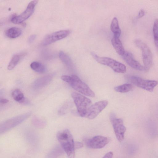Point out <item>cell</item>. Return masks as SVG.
<instances>
[{
  "instance_id": "obj_1",
  "label": "cell",
  "mask_w": 158,
  "mask_h": 158,
  "mask_svg": "<svg viewBox=\"0 0 158 158\" xmlns=\"http://www.w3.org/2000/svg\"><path fill=\"white\" fill-rule=\"evenodd\" d=\"M61 78L77 92L89 97L93 98L95 97L94 92L77 75H63L61 77Z\"/></svg>"
},
{
  "instance_id": "obj_2",
  "label": "cell",
  "mask_w": 158,
  "mask_h": 158,
  "mask_svg": "<svg viewBox=\"0 0 158 158\" xmlns=\"http://www.w3.org/2000/svg\"><path fill=\"white\" fill-rule=\"evenodd\" d=\"M57 139L69 158H74L75 143L73 136L68 129L59 132Z\"/></svg>"
},
{
  "instance_id": "obj_3",
  "label": "cell",
  "mask_w": 158,
  "mask_h": 158,
  "mask_svg": "<svg viewBox=\"0 0 158 158\" xmlns=\"http://www.w3.org/2000/svg\"><path fill=\"white\" fill-rule=\"evenodd\" d=\"M91 54L98 63L109 66L115 72L124 73L126 71V66L121 63L109 57L99 56L94 52H91Z\"/></svg>"
},
{
  "instance_id": "obj_4",
  "label": "cell",
  "mask_w": 158,
  "mask_h": 158,
  "mask_svg": "<svg viewBox=\"0 0 158 158\" xmlns=\"http://www.w3.org/2000/svg\"><path fill=\"white\" fill-rule=\"evenodd\" d=\"M71 95L79 114L82 117H85L92 103L91 100L77 92L72 93Z\"/></svg>"
},
{
  "instance_id": "obj_5",
  "label": "cell",
  "mask_w": 158,
  "mask_h": 158,
  "mask_svg": "<svg viewBox=\"0 0 158 158\" xmlns=\"http://www.w3.org/2000/svg\"><path fill=\"white\" fill-rule=\"evenodd\" d=\"M31 112L13 117L1 123L0 131L1 134L3 133L22 123L31 115Z\"/></svg>"
},
{
  "instance_id": "obj_6",
  "label": "cell",
  "mask_w": 158,
  "mask_h": 158,
  "mask_svg": "<svg viewBox=\"0 0 158 158\" xmlns=\"http://www.w3.org/2000/svg\"><path fill=\"white\" fill-rule=\"evenodd\" d=\"M135 43L136 46L141 50L145 69L148 71L151 68L152 63V55L151 51L147 44L140 40H135Z\"/></svg>"
},
{
  "instance_id": "obj_7",
  "label": "cell",
  "mask_w": 158,
  "mask_h": 158,
  "mask_svg": "<svg viewBox=\"0 0 158 158\" xmlns=\"http://www.w3.org/2000/svg\"><path fill=\"white\" fill-rule=\"evenodd\" d=\"M129 79L136 86L150 92H153L155 87L158 84L157 81L145 80L136 76H130Z\"/></svg>"
},
{
  "instance_id": "obj_8",
  "label": "cell",
  "mask_w": 158,
  "mask_h": 158,
  "mask_svg": "<svg viewBox=\"0 0 158 158\" xmlns=\"http://www.w3.org/2000/svg\"><path fill=\"white\" fill-rule=\"evenodd\" d=\"M110 119L116 137L119 142L122 141L124 139V135L126 128L123 124V120L120 118H117L112 114L110 116Z\"/></svg>"
},
{
  "instance_id": "obj_9",
  "label": "cell",
  "mask_w": 158,
  "mask_h": 158,
  "mask_svg": "<svg viewBox=\"0 0 158 158\" xmlns=\"http://www.w3.org/2000/svg\"><path fill=\"white\" fill-rule=\"evenodd\" d=\"M37 0L30 2L28 4L25 10L20 15L14 16L11 19V21L14 24H19L27 19L32 14L34 9L38 2Z\"/></svg>"
},
{
  "instance_id": "obj_10",
  "label": "cell",
  "mask_w": 158,
  "mask_h": 158,
  "mask_svg": "<svg viewBox=\"0 0 158 158\" xmlns=\"http://www.w3.org/2000/svg\"><path fill=\"white\" fill-rule=\"evenodd\" d=\"M108 104V101L107 100L96 102L89 107L85 117L89 119L94 118L106 108Z\"/></svg>"
},
{
  "instance_id": "obj_11",
  "label": "cell",
  "mask_w": 158,
  "mask_h": 158,
  "mask_svg": "<svg viewBox=\"0 0 158 158\" xmlns=\"http://www.w3.org/2000/svg\"><path fill=\"white\" fill-rule=\"evenodd\" d=\"M69 30H62L53 32L48 35L43 39L41 44L46 46L56 41L63 39L67 36L70 33Z\"/></svg>"
},
{
  "instance_id": "obj_12",
  "label": "cell",
  "mask_w": 158,
  "mask_h": 158,
  "mask_svg": "<svg viewBox=\"0 0 158 158\" xmlns=\"http://www.w3.org/2000/svg\"><path fill=\"white\" fill-rule=\"evenodd\" d=\"M110 141V138L107 137L98 135L88 140L86 142V144L90 148L99 149L104 147Z\"/></svg>"
},
{
  "instance_id": "obj_13",
  "label": "cell",
  "mask_w": 158,
  "mask_h": 158,
  "mask_svg": "<svg viewBox=\"0 0 158 158\" xmlns=\"http://www.w3.org/2000/svg\"><path fill=\"white\" fill-rule=\"evenodd\" d=\"M122 56L126 63L132 68L139 71L145 70L144 66L136 60L133 55L130 52L125 51Z\"/></svg>"
},
{
  "instance_id": "obj_14",
  "label": "cell",
  "mask_w": 158,
  "mask_h": 158,
  "mask_svg": "<svg viewBox=\"0 0 158 158\" xmlns=\"http://www.w3.org/2000/svg\"><path fill=\"white\" fill-rule=\"evenodd\" d=\"M53 75H48L39 78L35 80L33 83L35 88L39 89L47 85L52 80Z\"/></svg>"
},
{
  "instance_id": "obj_15",
  "label": "cell",
  "mask_w": 158,
  "mask_h": 158,
  "mask_svg": "<svg viewBox=\"0 0 158 158\" xmlns=\"http://www.w3.org/2000/svg\"><path fill=\"white\" fill-rule=\"evenodd\" d=\"M112 44L119 55L122 56L124 53L125 51L123 44L119 38L114 37L112 39Z\"/></svg>"
},
{
  "instance_id": "obj_16",
  "label": "cell",
  "mask_w": 158,
  "mask_h": 158,
  "mask_svg": "<svg viewBox=\"0 0 158 158\" xmlns=\"http://www.w3.org/2000/svg\"><path fill=\"white\" fill-rule=\"evenodd\" d=\"M26 54L25 52L18 53L12 56L8 65V69L9 70H11L13 69L17 64L20 60Z\"/></svg>"
},
{
  "instance_id": "obj_17",
  "label": "cell",
  "mask_w": 158,
  "mask_h": 158,
  "mask_svg": "<svg viewBox=\"0 0 158 158\" xmlns=\"http://www.w3.org/2000/svg\"><path fill=\"white\" fill-rule=\"evenodd\" d=\"M22 30L19 28L13 27L8 29L6 31V35L8 37L12 39L17 38L22 34Z\"/></svg>"
},
{
  "instance_id": "obj_18",
  "label": "cell",
  "mask_w": 158,
  "mask_h": 158,
  "mask_svg": "<svg viewBox=\"0 0 158 158\" xmlns=\"http://www.w3.org/2000/svg\"><path fill=\"white\" fill-rule=\"evenodd\" d=\"M110 29L114 34V37L119 38L121 31L119 26L118 19L115 17L114 18L112 21L110 25Z\"/></svg>"
},
{
  "instance_id": "obj_19",
  "label": "cell",
  "mask_w": 158,
  "mask_h": 158,
  "mask_svg": "<svg viewBox=\"0 0 158 158\" xmlns=\"http://www.w3.org/2000/svg\"><path fill=\"white\" fill-rule=\"evenodd\" d=\"M59 56L61 61L70 69L73 68V64L69 57L64 52H60L59 54Z\"/></svg>"
},
{
  "instance_id": "obj_20",
  "label": "cell",
  "mask_w": 158,
  "mask_h": 158,
  "mask_svg": "<svg viewBox=\"0 0 158 158\" xmlns=\"http://www.w3.org/2000/svg\"><path fill=\"white\" fill-rule=\"evenodd\" d=\"M12 96L13 99L16 102L23 103L25 101V97L23 93L19 89L14 90L12 92Z\"/></svg>"
},
{
  "instance_id": "obj_21",
  "label": "cell",
  "mask_w": 158,
  "mask_h": 158,
  "mask_svg": "<svg viewBox=\"0 0 158 158\" xmlns=\"http://www.w3.org/2000/svg\"><path fill=\"white\" fill-rule=\"evenodd\" d=\"M30 66L32 70L38 73H43L46 70L44 65L38 62L34 61L32 62Z\"/></svg>"
},
{
  "instance_id": "obj_22",
  "label": "cell",
  "mask_w": 158,
  "mask_h": 158,
  "mask_svg": "<svg viewBox=\"0 0 158 158\" xmlns=\"http://www.w3.org/2000/svg\"><path fill=\"white\" fill-rule=\"evenodd\" d=\"M132 85L130 84H125L114 87V90L116 92L121 93L128 92L132 89Z\"/></svg>"
},
{
  "instance_id": "obj_23",
  "label": "cell",
  "mask_w": 158,
  "mask_h": 158,
  "mask_svg": "<svg viewBox=\"0 0 158 158\" xmlns=\"http://www.w3.org/2000/svg\"><path fill=\"white\" fill-rule=\"evenodd\" d=\"M153 33L155 45L158 49V19L154 21L153 26Z\"/></svg>"
},
{
  "instance_id": "obj_24",
  "label": "cell",
  "mask_w": 158,
  "mask_h": 158,
  "mask_svg": "<svg viewBox=\"0 0 158 158\" xmlns=\"http://www.w3.org/2000/svg\"><path fill=\"white\" fill-rule=\"evenodd\" d=\"M36 38V35H31L28 38V41L30 43H31L33 42L35 40Z\"/></svg>"
},
{
  "instance_id": "obj_25",
  "label": "cell",
  "mask_w": 158,
  "mask_h": 158,
  "mask_svg": "<svg viewBox=\"0 0 158 158\" xmlns=\"http://www.w3.org/2000/svg\"><path fill=\"white\" fill-rule=\"evenodd\" d=\"M83 146V144L81 142H77L75 143V148L76 149L79 148Z\"/></svg>"
},
{
  "instance_id": "obj_26",
  "label": "cell",
  "mask_w": 158,
  "mask_h": 158,
  "mask_svg": "<svg viewBox=\"0 0 158 158\" xmlns=\"http://www.w3.org/2000/svg\"><path fill=\"white\" fill-rule=\"evenodd\" d=\"M144 15L145 11L143 9H142L140 10L138 13V18H140L142 17Z\"/></svg>"
},
{
  "instance_id": "obj_27",
  "label": "cell",
  "mask_w": 158,
  "mask_h": 158,
  "mask_svg": "<svg viewBox=\"0 0 158 158\" xmlns=\"http://www.w3.org/2000/svg\"><path fill=\"white\" fill-rule=\"evenodd\" d=\"M113 153L111 152H109L107 153L102 158H112Z\"/></svg>"
},
{
  "instance_id": "obj_28",
  "label": "cell",
  "mask_w": 158,
  "mask_h": 158,
  "mask_svg": "<svg viewBox=\"0 0 158 158\" xmlns=\"http://www.w3.org/2000/svg\"><path fill=\"white\" fill-rule=\"evenodd\" d=\"M9 100L7 99L2 98L0 100V102L2 104H5L8 103Z\"/></svg>"
}]
</instances>
